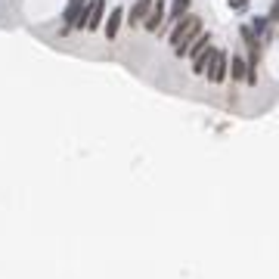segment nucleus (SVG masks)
Returning a JSON list of instances; mask_svg holds the SVG:
<instances>
[{
  "label": "nucleus",
  "instance_id": "nucleus-1",
  "mask_svg": "<svg viewBox=\"0 0 279 279\" xmlns=\"http://www.w3.org/2000/svg\"><path fill=\"white\" fill-rule=\"evenodd\" d=\"M199 35H202V16H199V13H186L183 19L174 25L171 40H167V44H171V50L183 59L186 50H189V44H192V40H196Z\"/></svg>",
  "mask_w": 279,
  "mask_h": 279
},
{
  "label": "nucleus",
  "instance_id": "nucleus-2",
  "mask_svg": "<svg viewBox=\"0 0 279 279\" xmlns=\"http://www.w3.org/2000/svg\"><path fill=\"white\" fill-rule=\"evenodd\" d=\"M226 72H230V56H226V50H217L214 47V59H211V65L205 69L202 78H208L211 84H223L226 81Z\"/></svg>",
  "mask_w": 279,
  "mask_h": 279
},
{
  "label": "nucleus",
  "instance_id": "nucleus-3",
  "mask_svg": "<svg viewBox=\"0 0 279 279\" xmlns=\"http://www.w3.org/2000/svg\"><path fill=\"white\" fill-rule=\"evenodd\" d=\"M165 16H167V3H165V0H155V3H152V10H149V16L143 19V28H146L149 35H155V31L162 28Z\"/></svg>",
  "mask_w": 279,
  "mask_h": 279
},
{
  "label": "nucleus",
  "instance_id": "nucleus-4",
  "mask_svg": "<svg viewBox=\"0 0 279 279\" xmlns=\"http://www.w3.org/2000/svg\"><path fill=\"white\" fill-rule=\"evenodd\" d=\"M106 16V0H90L87 3V31H96Z\"/></svg>",
  "mask_w": 279,
  "mask_h": 279
},
{
  "label": "nucleus",
  "instance_id": "nucleus-5",
  "mask_svg": "<svg viewBox=\"0 0 279 279\" xmlns=\"http://www.w3.org/2000/svg\"><path fill=\"white\" fill-rule=\"evenodd\" d=\"M152 3H155V0H133L130 13H124V19H128L130 25H143V19H146L149 10H152Z\"/></svg>",
  "mask_w": 279,
  "mask_h": 279
},
{
  "label": "nucleus",
  "instance_id": "nucleus-6",
  "mask_svg": "<svg viewBox=\"0 0 279 279\" xmlns=\"http://www.w3.org/2000/svg\"><path fill=\"white\" fill-rule=\"evenodd\" d=\"M121 22H124V10H121V6H115V10L109 13L106 25H103V31H106V40H115V37H118V31H121Z\"/></svg>",
  "mask_w": 279,
  "mask_h": 279
},
{
  "label": "nucleus",
  "instance_id": "nucleus-7",
  "mask_svg": "<svg viewBox=\"0 0 279 279\" xmlns=\"http://www.w3.org/2000/svg\"><path fill=\"white\" fill-rule=\"evenodd\" d=\"M189 6H192V0H174V3H171V10H167V16H165V19L177 25V22H180L186 13H189Z\"/></svg>",
  "mask_w": 279,
  "mask_h": 279
},
{
  "label": "nucleus",
  "instance_id": "nucleus-8",
  "mask_svg": "<svg viewBox=\"0 0 279 279\" xmlns=\"http://www.w3.org/2000/svg\"><path fill=\"white\" fill-rule=\"evenodd\" d=\"M208 47H211V35H208V31H202V35H199V37L189 44V50H186V56H192V59H196V56H202V53H205Z\"/></svg>",
  "mask_w": 279,
  "mask_h": 279
},
{
  "label": "nucleus",
  "instance_id": "nucleus-9",
  "mask_svg": "<svg viewBox=\"0 0 279 279\" xmlns=\"http://www.w3.org/2000/svg\"><path fill=\"white\" fill-rule=\"evenodd\" d=\"M211 59H214V47H208L202 56L192 59V74H205V69L211 65Z\"/></svg>",
  "mask_w": 279,
  "mask_h": 279
},
{
  "label": "nucleus",
  "instance_id": "nucleus-10",
  "mask_svg": "<svg viewBox=\"0 0 279 279\" xmlns=\"http://www.w3.org/2000/svg\"><path fill=\"white\" fill-rule=\"evenodd\" d=\"M226 74H233V81H245V59L239 56V53H233V59H230V72Z\"/></svg>",
  "mask_w": 279,
  "mask_h": 279
},
{
  "label": "nucleus",
  "instance_id": "nucleus-11",
  "mask_svg": "<svg viewBox=\"0 0 279 279\" xmlns=\"http://www.w3.org/2000/svg\"><path fill=\"white\" fill-rule=\"evenodd\" d=\"M251 31H255V35H264V31H267V19H255V22H251Z\"/></svg>",
  "mask_w": 279,
  "mask_h": 279
},
{
  "label": "nucleus",
  "instance_id": "nucleus-12",
  "mask_svg": "<svg viewBox=\"0 0 279 279\" xmlns=\"http://www.w3.org/2000/svg\"><path fill=\"white\" fill-rule=\"evenodd\" d=\"M270 22H279V0H273V6H270Z\"/></svg>",
  "mask_w": 279,
  "mask_h": 279
},
{
  "label": "nucleus",
  "instance_id": "nucleus-13",
  "mask_svg": "<svg viewBox=\"0 0 279 279\" xmlns=\"http://www.w3.org/2000/svg\"><path fill=\"white\" fill-rule=\"evenodd\" d=\"M230 3H233V0H230Z\"/></svg>",
  "mask_w": 279,
  "mask_h": 279
}]
</instances>
